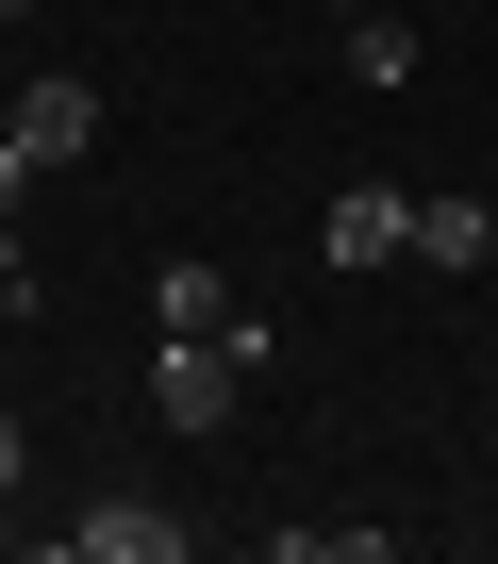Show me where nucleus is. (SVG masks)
<instances>
[{"label": "nucleus", "mask_w": 498, "mask_h": 564, "mask_svg": "<svg viewBox=\"0 0 498 564\" xmlns=\"http://www.w3.org/2000/svg\"><path fill=\"white\" fill-rule=\"evenodd\" d=\"M18 481H34V432H18V415H0V498H18Z\"/></svg>", "instance_id": "obj_10"}, {"label": "nucleus", "mask_w": 498, "mask_h": 564, "mask_svg": "<svg viewBox=\"0 0 498 564\" xmlns=\"http://www.w3.org/2000/svg\"><path fill=\"white\" fill-rule=\"evenodd\" d=\"M349 84H366V100L415 84V18H399V0H366V18H349Z\"/></svg>", "instance_id": "obj_6"}, {"label": "nucleus", "mask_w": 498, "mask_h": 564, "mask_svg": "<svg viewBox=\"0 0 498 564\" xmlns=\"http://www.w3.org/2000/svg\"><path fill=\"white\" fill-rule=\"evenodd\" d=\"M0 18H34V0H0Z\"/></svg>", "instance_id": "obj_12"}, {"label": "nucleus", "mask_w": 498, "mask_h": 564, "mask_svg": "<svg viewBox=\"0 0 498 564\" xmlns=\"http://www.w3.org/2000/svg\"><path fill=\"white\" fill-rule=\"evenodd\" d=\"M0 133H18L34 166H84V150H100V84H67V67H51V84L0 100Z\"/></svg>", "instance_id": "obj_4"}, {"label": "nucleus", "mask_w": 498, "mask_h": 564, "mask_svg": "<svg viewBox=\"0 0 498 564\" xmlns=\"http://www.w3.org/2000/svg\"><path fill=\"white\" fill-rule=\"evenodd\" d=\"M316 249H333V265H415V183H333Z\"/></svg>", "instance_id": "obj_3"}, {"label": "nucleus", "mask_w": 498, "mask_h": 564, "mask_svg": "<svg viewBox=\"0 0 498 564\" xmlns=\"http://www.w3.org/2000/svg\"><path fill=\"white\" fill-rule=\"evenodd\" d=\"M34 183H51V166H34L18 133H0V232H18V199H34Z\"/></svg>", "instance_id": "obj_9"}, {"label": "nucleus", "mask_w": 498, "mask_h": 564, "mask_svg": "<svg viewBox=\"0 0 498 564\" xmlns=\"http://www.w3.org/2000/svg\"><path fill=\"white\" fill-rule=\"evenodd\" d=\"M150 316H166V333H232V349H267V316H249L216 265H166V282H150Z\"/></svg>", "instance_id": "obj_5"}, {"label": "nucleus", "mask_w": 498, "mask_h": 564, "mask_svg": "<svg viewBox=\"0 0 498 564\" xmlns=\"http://www.w3.org/2000/svg\"><path fill=\"white\" fill-rule=\"evenodd\" d=\"M415 265H498V216L481 199H415Z\"/></svg>", "instance_id": "obj_7"}, {"label": "nucleus", "mask_w": 498, "mask_h": 564, "mask_svg": "<svg viewBox=\"0 0 498 564\" xmlns=\"http://www.w3.org/2000/svg\"><path fill=\"white\" fill-rule=\"evenodd\" d=\"M0 547H18V498H0Z\"/></svg>", "instance_id": "obj_11"}, {"label": "nucleus", "mask_w": 498, "mask_h": 564, "mask_svg": "<svg viewBox=\"0 0 498 564\" xmlns=\"http://www.w3.org/2000/svg\"><path fill=\"white\" fill-rule=\"evenodd\" d=\"M349 18H366V0H349Z\"/></svg>", "instance_id": "obj_13"}, {"label": "nucleus", "mask_w": 498, "mask_h": 564, "mask_svg": "<svg viewBox=\"0 0 498 564\" xmlns=\"http://www.w3.org/2000/svg\"><path fill=\"white\" fill-rule=\"evenodd\" d=\"M51 547H67V564H183V547H199V531H183V514H166V498H84V514H67V531H51Z\"/></svg>", "instance_id": "obj_2"}, {"label": "nucleus", "mask_w": 498, "mask_h": 564, "mask_svg": "<svg viewBox=\"0 0 498 564\" xmlns=\"http://www.w3.org/2000/svg\"><path fill=\"white\" fill-rule=\"evenodd\" d=\"M249 366H267V349H232V333H166V349H150V415H166V432H232Z\"/></svg>", "instance_id": "obj_1"}, {"label": "nucleus", "mask_w": 498, "mask_h": 564, "mask_svg": "<svg viewBox=\"0 0 498 564\" xmlns=\"http://www.w3.org/2000/svg\"><path fill=\"white\" fill-rule=\"evenodd\" d=\"M267 547H283V564H382L399 531H382V514H300V531H267Z\"/></svg>", "instance_id": "obj_8"}]
</instances>
